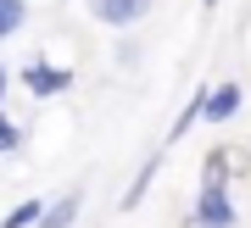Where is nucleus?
Wrapping results in <instances>:
<instances>
[{
  "label": "nucleus",
  "mask_w": 251,
  "mask_h": 228,
  "mask_svg": "<svg viewBox=\"0 0 251 228\" xmlns=\"http://www.w3.org/2000/svg\"><path fill=\"white\" fill-rule=\"evenodd\" d=\"M229 150L206 156L201 167V195H196V217L190 228H234V201H229Z\"/></svg>",
  "instance_id": "f257e3e1"
},
{
  "label": "nucleus",
  "mask_w": 251,
  "mask_h": 228,
  "mask_svg": "<svg viewBox=\"0 0 251 228\" xmlns=\"http://www.w3.org/2000/svg\"><path fill=\"white\" fill-rule=\"evenodd\" d=\"M23 84H28V95L50 100V95H67V89H73V72H67V67H56V62H28Z\"/></svg>",
  "instance_id": "f03ea898"
},
{
  "label": "nucleus",
  "mask_w": 251,
  "mask_h": 228,
  "mask_svg": "<svg viewBox=\"0 0 251 228\" xmlns=\"http://www.w3.org/2000/svg\"><path fill=\"white\" fill-rule=\"evenodd\" d=\"M90 11H95V23H106V28H134L145 11H151V0H90Z\"/></svg>",
  "instance_id": "7ed1b4c3"
},
{
  "label": "nucleus",
  "mask_w": 251,
  "mask_h": 228,
  "mask_svg": "<svg viewBox=\"0 0 251 228\" xmlns=\"http://www.w3.org/2000/svg\"><path fill=\"white\" fill-rule=\"evenodd\" d=\"M234 112H240V84H218L201 95V117H212V123H229Z\"/></svg>",
  "instance_id": "20e7f679"
},
{
  "label": "nucleus",
  "mask_w": 251,
  "mask_h": 228,
  "mask_svg": "<svg viewBox=\"0 0 251 228\" xmlns=\"http://www.w3.org/2000/svg\"><path fill=\"white\" fill-rule=\"evenodd\" d=\"M78 206H84V189H67L50 211H39V223H34V228H67L73 217H78Z\"/></svg>",
  "instance_id": "39448f33"
},
{
  "label": "nucleus",
  "mask_w": 251,
  "mask_h": 228,
  "mask_svg": "<svg viewBox=\"0 0 251 228\" xmlns=\"http://www.w3.org/2000/svg\"><path fill=\"white\" fill-rule=\"evenodd\" d=\"M23 0H0V39H11V34H17V28H23Z\"/></svg>",
  "instance_id": "423d86ee"
},
{
  "label": "nucleus",
  "mask_w": 251,
  "mask_h": 228,
  "mask_svg": "<svg viewBox=\"0 0 251 228\" xmlns=\"http://www.w3.org/2000/svg\"><path fill=\"white\" fill-rule=\"evenodd\" d=\"M39 211H45V206H39V201H23V206L11 211V217L0 223V228H28V223H39Z\"/></svg>",
  "instance_id": "0eeeda50"
},
{
  "label": "nucleus",
  "mask_w": 251,
  "mask_h": 228,
  "mask_svg": "<svg viewBox=\"0 0 251 228\" xmlns=\"http://www.w3.org/2000/svg\"><path fill=\"white\" fill-rule=\"evenodd\" d=\"M23 145V134H17V123H11L6 112H0V156H11V150Z\"/></svg>",
  "instance_id": "6e6552de"
},
{
  "label": "nucleus",
  "mask_w": 251,
  "mask_h": 228,
  "mask_svg": "<svg viewBox=\"0 0 251 228\" xmlns=\"http://www.w3.org/2000/svg\"><path fill=\"white\" fill-rule=\"evenodd\" d=\"M151 173H156V156H151V161L140 167V178H134V189L123 195V206H140V195H145V184H151Z\"/></svg>",
  "instance_id": "1a4fd4ad"
},
{
  "label": "nucleus",
  "mask_w": 251,
  "mask_h": 228,
  "mask_svg": "<svg viewBox=\"0 0 251 228\" xmlns=\"http://www.w3.org/2000/svg\"><path fill=\"white\" fill-rule=\"evenodd\" d=\"M0 95H6V67H0Z\"/></svg>",
  "instance_id": "9d476101"
},
{
  "label": "nucleus",
  "mask_w": 251,
  "mask_h": 228,
  "mask_svg": "<svg viewBox=\"0 0 251 228\" xmlns=\"http://www.w3.org/2000/svg\"><path fill=\"white\" fill-rule=\"evenodd\" d=\"M201 6H218V0H201Z\"/></svg>",
  "instance_id": "9b49d317"
}]
</instances>
